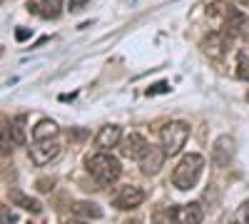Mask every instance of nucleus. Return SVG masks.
<instances>
[{"instance_id": "nucleus-1", "label": "nucleus", "mask_w": 249, "mask_h": 224, "mask_svg": "<svg viewBox=\"0 0 249 224\" xmlns=\"http://www.w3.org/2000/svg\"><path fill=\"white\" fill-rule=\"evenodd\" d=\"M85 165H88V172L95 177V182H97V185H102V187L115 185V182L120 179V174H122L120 159L112 157V155H107L105 150H100L97 155H90L85 159Z\"/></svg>"}, {"instance_id": "nucleus-2", "label": "nucleus", "mask_w": 249, "mask_h": 224, "mask_svg": "<svg viewBox=\"0 0 249 224\" xmlns=\"http://www.w3.org/2000/svg\"><path fill=\"white\" fill-rule=\"evenodd\" d=\"M202 170H204V157L197 155V152H190V155H184L179 162H177V167L172 172V185L177 190H192L199 177H202Z\"/></svg>"}, {"instance_id": "nucleus-3", "label": "nucleus", "mask_w": 249, "mask_h": 224, "mask_svg": "<svg viewBox=\"0 0 249 224\" xmlns=\"http://www.w3.org/2000/svg\"><path fill=\"white\" fill-rule=\"evenodd\" d=\"M190 139V125L182 120H175V122H167L160 132V142H162V150L167 157H175L182 152L184 142Z\"/></svg>"}, {"instance_id": "nucleus-4", "label": "nucleus", "mask_w": 249, "mask_h": 224, "mask_svg": "<svg viewBox=\"0 0 249 224\" xmlns=\"http://www.w3.org/2000/svg\"><path fill=\"white\" fill-rule=\"evenodd\" d=\"M60 152H62V147H60V142H55V139H35L30 145V159H33V165H37V167L50 165L53 159L60 157Z\"/></svg>"}, {"instance_id": "nucleus-5", "label": "nucleus", "mask_w": 249, "mask_h": 224, "mask_svg": "<svg viewBox=\"0 0 249 224\" xmlns=\"http://www.w3.org/2000/svg\"><path fill=\"white\" fill-rule=\"evenodd\" d=\"M234 152H237V139L232 135H222L214 139L212 145V152H210V159L214 167H227L230 162L234 159Z\"/></svg>"}, {"instance_id": "nucleus-6", "label": "nucleus", "mask_w": 249, "mask_h": 224, "mask_svg": "<svg viewBox=\"0 0 249 224\" xmlns=\"http://www.w3.org/2000/svg\"><path fill=\"white\" fill-rule=\"evenodd\" d=\"M224 35L227 37H249V15L230 8L224 15Z\"/></svg>"}, {"instance_id": "nucleus-7", "label": "nucleus", "mask_w": 249, "mask_h": 224, "mask_svg": "<svg viewBox=\"0 0 249 224\" xmlns=\"http://www.w3.org/2000/svg\"><path fill=\"white\" fill-rule=\"evenodd\" d=\"M142 202H144V190H142V187H137V185H124V187L117 190L112 205H115L117 209H137Z\"/></svg>"}, {"instance_id": "nucleus-8", "label": "nucleus", "mask_w": 249, "mask_h": 224, "mask_svg": "<svg viewBox=\"0 0 249 224\" xmlns=\"http://www.w3.org/2000/svg\"><path fill=\"white\" fill-rule=\"evenodd\" d=\"M117 147H120V155H122V157H127V159H140L144 152H147L150 142L144 139L142 135H137V132H130L127 137L120 139Z\"/></svg>"}, {"instance_id": "nucleus-9", "label": "nucleus", "mask_w": 249, "mask_h": 224, "mask_svg": "<svg viewBox=\"0 0 249 224\" xmlns=\"http://www.w3.org/2000/svg\"><path fill=\"white\" fill-rule=\"evenodd\" d=\"M164 150L162 147H147V152H144L142 157H140V170H142V174H147V177H152V174H157L160 170H162V165H164Z\"/></svg>"}, {"instance_id": "nucleus-10", "label": "nucleus", "mask_w": 249, "mask_h": 224, "mask_svg": "<svg viewBox=\"0 0 249 224\" xmlns=\"http://www.w3.org/2000/svg\"><path fill=\"white\" fill-rule=\"evenodd\" d=\"M227 43H230V37H227L224 33H210V35H204V40H202V50L210 57L219 60L224 55V50H227Z\"/></svg>"}, {"instance_id": "nucleus-11", "label": "nucleus", "mask_w": 249, "mask_h": 224, "mask_svg": "<svg viewBox=\"0 0 249 224\" xmlns=\"http://www.w3.org/2000/svg\"><path fill=\"white\" fill-rule=\"evenodd\" d=\"M120 139H122L120 125H105V127H100V132L95 135V147L110 150V147H117L120 145Z\"/></svg>"}, {"instance_id": "nucleus-12", "label": "nucleus", "mask_w": 249, "mask_h": 224, "mask_svg": "<svg viewBox=\"0 0 249 224\" xmlns=\"http://www.w3.org/2000/svg\"><path fill=\"white\" fill-rule=\"evenodd\" d=\"M204 219V207L199 202H190V205H182L177 209V222L179 224H202Z\"/></svg>"}, {"instance_id": "nucleus-13", "label": "nucleus", "mask_w": 249, "mask_h": 224, "mask_svg": "<svg viewBox=\"0 0 249 224\" xmlns=\"http://www.w3.org/2000/svg\"><path fill=\"white\" fill-rule=\"evenodd\" d=\"M10 202H13L15 207H23V209L33 212V214H40V212H43V205H40L35 197H28L25 192H20V190H10Z\"/></svg>"}, {"instance_id": "nucleus-14", "label": "nucleus", "mask_w": 249, "mask_h": 224, "mask_svg": "<svg viewBox=\"0 0 249 224\" xmlns=\"http://www.w3.org/2000/svg\"><path fill=\"white\" fill-rule=\"evenodd\" d=\"M62 8H65V0H43L37 5V15L45 20H57L62 15Z\"/></svg>"}, {"instance_id": "nucleus-15", "label": "nucleus", "mask_w": 249, "mask_h": 224, "mask_svg": "<svg viewBox=\"0 0 249 224\" xmlns=\"http://www.w3.org/2000/svg\"><path fill=\"white\" fill-rule=\"evenodd\" d=\"M57 125L53 120H40L37 125L33 127V139H55L57 137Z\"/></svg>"}, {"instance_id": "nucleus-16", "label": "nucleus", "mask_w": 249, "mask_h": 224, "mask_svg": "<svg viewBox=\"0 0 249 224\" xmlns=\"http://www.w3.org/2000/svg\"><path fill=\"white\" fill-rule=\"evenodd\" d=\"M72 212H75L80 219H100V217H102V209L95 205V202H75Z\"/></svg>"}, {"instance_id": "nucleus-17", "label": "nucleus", "mask_w": 249, "mask_h": 224, "mask_svg": "<svg viewBox=\"0 0 249 224\" xmlns=\"http://www.w3.org/2000/svg\"><path fill=\"white\" fill-rule=\"evenodd\" d=\"M25 117L23 115H18V117H13L10 122H8V132H10V137H13V142H15V145L20 147V145H25Z\"/></svg>"}, {"instance_id": "nucleus-18", "label": "nucleus", "mask_w": 249, "mask_h": 224, "mask_svg": "<svg viewBox=\"0 0 249 224\" xmlns=\"http://www.w3.org/2000/svg\"><path fill=\"white\" fill-rule=\"evenodd\" d=\"M152 224H179L177 222V209L175 207H160V209H155Z\"/></svg>"}, {"instance_id": "nucleus-19", "label": "nucleus", "mask_w": 249, "mask_h": 224, "mask_svg": "<svg viewBox=\"0 0 249 224\" xmlns=\"http://www.w3.org/2000/svg\"><path fill=\"white\" fill-rule=\"evenodd\" d=\"M237 77L249 83V50H242L237 55Z\"/></svg>"}, {"instance_id": "nucleus-20", "label": "nucleus", "mask_w": 249, "mask_h": 224, "mask_svg": "<svg viewBox=\"0 0 249 224\" xmlns=\"http://www.w3.org/2000/svg\"><path fill=\"white\" fill-rule=\"evenodd\" d=\"M13 147H15V142H13L8 127L0 130V157H10L13 155Z\"/></svg>"}, {"instance_id": "nucleus-21", "label": "nucleus", "mask_w": 249, "mask_h": 224, "mask_svg": "<svg viewBox=\"0 0 249 224\" xmlns=\"http://www.w3.org/2000/svg\"><path fill=\"white\" fill-rule=\"evenodd\" d=\"M230 224H249V202H242V205L237 207V212L230 219Z\"/></svg>"}, {"instance_id": "nucleus-22", "label": "nucleus", "mask_w": 249, "mask_h": 224, "mask_svg": "<svg viewBox=\"0 0 249 224\" xmlns=\"http://www.w3.org/2000/svg\"><path fill=\"white\" fill-rule=\"evenodd\" d=\"M227 10H230V5H224V3H212V5H207V15H210V17H224Z\"/></svg>"}, {"instance_id": "nucleus-23", "label": "nucleus", "mask_w": 249, "mask_h": 224, "mask_svg": "<svg viewBox=\"0 0 249 224\" xmlns=\"http://www.w3.org/2000/svg\"><path fill=\"white\" fill-rule=\"evenodd\" d=\"M15 222H18V214L10 207L0 205V224H15Z\"/></svg>"}, {"instance_id": "nucleus-24", "label": "nucleus", "mask_w": 249, "mask_h": 224, "mask_svg": "<svg viewBox=\"0 0 249 224\" xmlns=\"http://www.w3.org/2000/svg\"><path fill=\"white\" fill-rule=\"evenodd\" d=\"M164 92H170V85H167V83H157V85L147 87V97H152V95H164Z\"/></svg>"}, {"instance_id": "nucleus-25", "label": "nucleus", "mask_w": 249, "mask_h": 224, "mask_svg": "<svg viewBox=\"0 0 249 224\" xmlns=\"http://www.w3.org/2000/svg\"><path fill=\"white\" fill-rule=\"evenodd\" d=\"M55 185V179H37V192H50Z\"/></svg>"}, {"instance_id": "nucleus-26", "label": "nucleus", "mask_w": 249, "mask_h": 224, "mask_svg": "<svg viewBox=\"0 0 249 224\" xmlns=\"http://www.w3.org/2000/svg\"><path fill=\"white\" fill-rule=\"evenodd\" d=\"M90 3V0H70V3H68V8H70V13H77V10H82V8H85Z\"/></svg>"}, {"instance_id": "nucleus-27", "label": "nucleus", "mask_w": 249, "mask_h": 224, "mask_svg": "<svg viewBox=\"0 0 249 224\" xmlns=\"http://www.w3.org/2000/svg\"><path fill=\"white\" fill-rule=\"evenodd\" d=\"M33 35V30H28V28H18L15 30V40H20V43H23V40H28Z\"/></svg>"}, {"instance_id": "nucleus-28", "label": "nucleus", "mask_w": 249, "mask_h": 224, "mask_svg": "<svg viewBox=\"0 0 249 224\" xmlns=\"http://www.w3.org/2000/svg\"><path fill=\"white\" fill-rule=\"evenodd\" d=\"M65 224H88L85 219H65Z\"/></svg>"}, {"instance_id": "nucleus-29", "label": "nucleus", "mask_w": 249, "mask_h": 224, "mask_svg": "<svg viewBox=\"0 0 249 224\" xmlns=\"http://www.w3.org/2000/svg\"><path fill=\"white\" fill-rule=\"evenodd\" d=\"M237 3H239V5H249V0H237Z\"/></svg>"}, {"instance_id": "nucleus-30", "label": "nucleus", "mask_w": 249, "mask_h": 224, "mask_svg": "<svg viewBox=\"0 0 249 224\" xmlns=\"http://www.w3.org/2000/svg\"><path fill=\"white\" fill-rule=\"evenodd\" d=\"M124 224H140V222H124Z\"/></svg>"}]
</instances>
